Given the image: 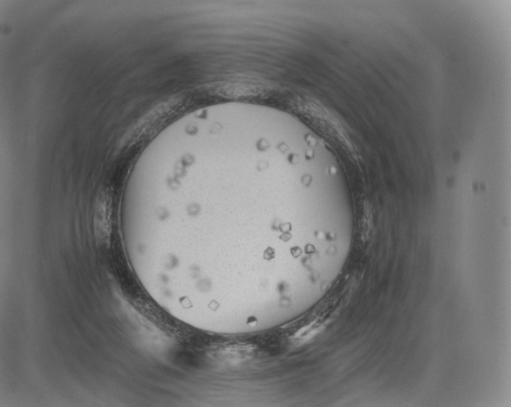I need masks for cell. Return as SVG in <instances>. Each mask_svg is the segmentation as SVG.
<instances>
[{"mask_svg": "<svg viewBox=\"0 0 511 407\" xmlns=\"http://www.w3.org/2000/svg\"><path fill=\"white\" fill-rule=\"evenodd\" d=\"M111 204L112 200L107 191L102 192L97 198L95 211V227L99 236H107L110 231Z\"/></svg>", "mask_w": 511, "mask_h": 407, "instance_id": "obj_1", "label": "cell"}]
</instances>
